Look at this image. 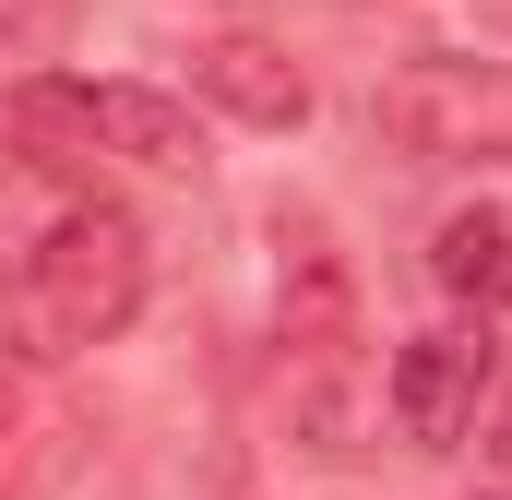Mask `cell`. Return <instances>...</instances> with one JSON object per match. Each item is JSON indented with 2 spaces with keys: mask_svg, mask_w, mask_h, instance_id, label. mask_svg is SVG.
<instances>
[{
  "mask_svg": "<svg viewBox=\"0 0 512 500\" xmlns=\"http://www.w3.org/2000/svg\"><path fill=\"white\" fill-rule=\"evenodd\" d=\"M310 12H382V0H310Z\"/></svg>",
  "mask_w": 512,
  "mask_h": 500,
  "instance_id": "9c48e42d",
  "label": "cell"
},
{
  "mask_svg": "<svg viewBox=\"0 0 512 500\" xmlns=\"http://www.w3.org/2000/svg\"><path fill=\"white\" fill-rule=\"evenodd\" d=\"M12 143L36 155V167H84V155H120V167H191L203 155V131L179 96H155V84H60V72H36V84H12Z\"/></svg>",
  "mask_w": 512,
  "mask_h": 500,
  "instance_id": "7a4b0ae2",
  "label": "cell"
},
{
  "mask_svg": "<svg viewBox=\"0 0 512 500\" xmlns=\"http://www.w3.org/2000/svg\"><path fill=\"white\" fill-rule=\"evenodd\" d=\"M131 310H143V227L120 203H72L0 262V358L24 370L96 358L108 334H131Z\"/></svg>",
  "mask_w": 512,
  "mask_h": 500,
  "instance_id": "6da1fadb",
  "label": "cell"
},
{
  "mask_svg": "<svg viewBox=\"0 0 512 500\" xmlns=\"http://www.w3.org/2000/svg\"><path fill=\"white\" fill-rule=\"evenodd\" d=\"M477 24H501V36H512V0H477Z\"/></svg>",
  "mask_w": 512,
  "mask_h": 500,
  "instance_id": "52a82bcc",
  "label": "cell"
},
{
  "mask_svg": "<svg viewBox=\"0 0 512 500\" xmlns=\"http://www.w3.org/2000/svg\"><path fill=\"white\" fill-rule=\"evenodd\" d=\"M489 453H501V477H512V405H501V441H489Z\"/></svg>",
  "mask_w": 512,
  "mask_h": 500,
  "instance_id": "ba28073f",
  "label": "cell"
},
{
  "mask_svg": "<svg viewBox=\"0 0 512 500\" xmlns=\"http://www.w3.org/2000/svg\"><path fill=\"white\" fill-rule=\"evenodd\" d=\"M477 405H489V334H417L393 358V429L417 453H453L477 429Z\"/></svg>",
  "mask_w": 512,
  "mask_h": 500,
  "instance_id": "277c9868",
  "label": "cell"
},
{
  "mask_svg": "<svg viewBox=\"0 0 512 500\" xmlns=\"http://www.w3.org/2000/svg\"><path fill=\"white\" fill-rule=\"evenodd\" d=\"M429 286H441V298H465L477 322L512 310V215H501V203L441 215V239H429Z\"/></svg>",
  "mask_w": 512,
  "mask_h": 500,
  "instance_id": "8992f818",
  "label": "cell"
},
{
  "mask_svg": "<svg viewBox=\"0 0 512 500\" xmlns=\"http://www.w3.org/2000/svg\"><path fill=\"white\" fill-rule=\"evenodd\" d=\"M191 84H203L227 120H251V131H298L310 120V72H298L274 36H203V48H191Z\"/></svg>",
  "mask_w": 512,
  "mask_h": 500,
  "instance_id": "5b68a950",
  "label": "cell"
},
{
  "mask_svg": "<svg viewBox=\"0 0 512 500\" xmlns=\"http://www.w3.org/2000/svg\"><path fill=\"white\" fill-rule=\"evenodd\" d=\"M382 131L429 167H512V60L417 48L382 84Z\"/></svg>",
  "mask_w": 512,
  "mask_h": 500,
  "instance_id": "3957f363",
  "label": "cell"
}]
</instances>
